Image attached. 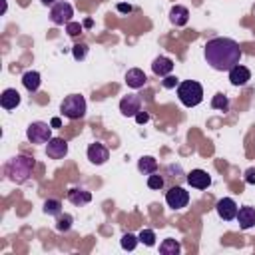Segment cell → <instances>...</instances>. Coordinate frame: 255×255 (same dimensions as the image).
Segmentation results:
<instances>
[{
  "label": "cell",
  "instance_id": "4fadbf2b",
  "mask_svg": "<svg viewBox=\"0 0 255 255\" xmlns=\"http://www.w3.org/2000/svg\"><path fill=\"white\" fill-rule=\"evenodd\" d=\"M249 80H251V72H249V68L237 64V66H233V68L229 70V82H231L235 88L245 86Z\"/></svg>",
  "mask_w": 255,
  "mask_h": 255
},
{
  "label": "cell",
  "instance_id": "30bf717a",
  "mask_svg": "<svg viewBox=\"0 0 255 255\" xmlns=\"http://www.w3.org/2000/svg\"><path fill=\"white\" fill-rule=\"evenodd\" d=\"M46 153L50 159H62L68 155V141L64 137H52L46 143Z\"/></svg>",
  "mask_w": 255,
  "mask_h": 255
},
{
  "label": "cell",
  "instance_id": "e0dca14e",
  "mask_svg": "<svg viewBox=\"0 0 255 255\" xmlns=\"http://www.w3.org/2000/svg\"><path fill=\"white\" fill-rule=\"evenodd\" d=\"M68 201L78 205V207H82V205L92 201V193L88 189H84V187H72V189H68Z\"/></svg>",
  "mask_w": 255,
  "mask_h": 255
},
{
  "label": "cell",
  "instance_id": "d590c367",
  "mask_svg": "<svg viewBox=\"0 0 255 255\" xmlns=\"http://www.w3.org/2000/svg\"><path fill=\"white\" fill-rule=\"evenodd\" d=\"M50 126H52V128H62V120H60V118H52V120H50Z\"/></svg>",
  "mask_w": 255,
  "mask_h": 255
},
{
  "label": "cell",
  "instance_id": "8d00e7d4",
  "mask_svg": "<svg viewBox=\"0 0 255 255\" xmlns=\"http://www.w3.org/2000/svg\"><path fill=\"white\" fill-rule=\"evenodd\" d=\"M92 26H94V20L92 18H86L84 20V28H92Z\"/></svg>",
  "mask_w": 255,
  "mask_h": 255
},
{
  "label": "cell",
  "instance_id": "cb8c5ba5",
  "mask_svg": "<svg viewBox=\"0 0 255 255\" xmlns=\"http://www.w3.org/2000/svg\"><path fill=\"white\" fill-rule=\"evenodd\" d=\"M72 223H74V217H72L70 213H60V215H56V229H58L60 233L70 231V229H72Z\"/></svg>",
  "mask_w": 255,
  "mask_h": 255
},
{
  "label": "cell",
  "instance_id": "6da1fadb",
  "mask_svg": "<svg viewBox=\"0 0 255 255\" xmlns=\"http://www.w3.org/2000/svg\"><path fill=\"white\" fill-rule=\"evenodd\" d=\"M205 62L217 72H229L241 62V48L231 38H213L203 46Z\"/></svg>",
  "mask_w": 255,
  "mask_h": 255
},
{
  "label": "cell",
  "instance_id": "836d02e7",
  "mask_svg": "<svg viewBox=\"0 0 255 255\" xmlns=\"http://www.w3.org/2000/svg\"><path fill=\"white\" fill-rule=\"evenodd\" d=\"M135 122H137V124H145V122H149V114L139 110V112L135 114Z\"/></svg>",
  "mask_w": 255,
  "mask_h": 255
},
{
  "label": "cell",
  "instance_id": "7c38bea8",
  "mask_svg": "<svg viewBox=\"0 0 255 255\" xmlns=\"http://www.w3.org/2000/svg\"><path fill=\"white\" fill-rule=\"evenodd\" d=\"M185 181L195 189H207L211 185V177L205 169H191L185 177Z\"/></svg>",
  "mask_w": 255,
  "mask_h": 255
},
{
  "label": "cell",
  "instance_id": "5b68a950",
  "mask_svg": "<svg viewBox=\"0 0 255 255\" xmlns=\"http://www.w3.org/2000/svg\"><path fill=\"white\" fill-rule=\"evenodd\" d=\"M26 137L30 139V143H48L54 135H52V126L46 122H32L26 128Z\"/></svg>",
  "mask_w": 255,
  "mask_h": 255
},
{
  "label": "cell",
  "instance_id": "2e32d148",
  "mask_svg": "<svg viewBox=\"0 0 255 255\" xmlns=\"http://www.w3.org/2000/svg\"><path fill=\"white\" fill-rule=\"evenodd\" d=\"M145 82H147V78H145L143 70H139V68H131V70L126 72V84H128L131 90H139V88H143Z\"/></svg>",
  "mask_w": 255,
  "mask_h": 255
},
{
  "label": "cell",
  "instance_id": "9c48e42d",
  "mask_svg": "<svg viewBox=\"0 0 255 255\" xmlns=\"http://www.w3.org/2000/svg\"><path fill=\"white\" fill-rule=\"evenodd\" d=\"M141 110V100L139 96L135 94H128L120 100V112L126 116V118H135V114Z\"/></svg>",
  "mask_w": 255,
  "mask_h": 255
},
{
  "label": "cell",
  "instance_id": "3957f363",
  "mask_svg": "<svg viewBox=\"0 0 255 255\" xmlns=\"http://www.w3.org/2000/svg\"><path fill=\"white\" fill-rule=\"evenodd\" d=\"M177 98L185 108H193L197 104H201L203 100V88L199 82L193 80H185L177 84Z\"/></svg>",
  "mask_w": 255,
  "mask_h": 255
},
{
  "label": "cell",
  "instance_id": "8992f818",
  "mask_svg": "<svg viewBox=\"0 0 255 255\" xmlns=\"http://www.w3.org/2000/svg\"><path fill=\"white\" fill-rule=\"evenodd\" d=\"M72 16H74V8H72V4L66 2V0H58L54 6H50V20H52L56 26L70 24V22H72Z\"/></svg>",
  "mask_w": 255,
  "mask_h": 255
},
{
  "label": "cell",
  "instance_id": "4316f807",
  "mask_svg": "<svg viewBox=\"0 0 255 255\" xmlns=\"http://www.w3.org/2000/svg\"><path fill=\"white\" fill-rule=\"evenodd\" d=\"M163 185H165V177L159 175L157 171L151 173V175H147V187H149V189H161Z\"/></svg>",
  "mask_w": 255,
  "mask_h": 255
},
{
  "label": "cell",
  "instance_id": "52a82bcc",
  "mask_svg": "<svg viewBox=\"0 0 255 255\" xmlns=\"http://www.w3.org/2000/svg\"><path fill=\"white\" fill-rule=\"evenodd\" d=\"M165 203L171 209H183L189 203V193L181 185H169L165 191Z\"/></svg>",
  "mask_w": 255,
  "mask_h": 255
},
{
  "label": "cell",
  "instance_id": "f546056e",
  "mask_svg": "<svg viewBox=\"0 0 255 255\" xmlns=\"http://www.w3.org/2000/svg\"><path fill=\"white\" fill-rule=\"evenodd\" d=\"M72 56H74L76 60H84V58L88 56V44H84V42L74 44V48H72Z\"/></svg>",
  "mask_w": 255,
  "mask_h": 255
},
{
  "label": "cell",
  "instance_id": "7a4b0ae2",
  "mask_svg": "<svg viewBox=\"0 0 255 255\" xmlns=\"http://www.w3.org/2000/svg\"><path fill=\"white\" fill-rule=\"evenodd\" d=\"M36 167V161L34 157H28V155H14L12 159H8V163L4 165V173L6 177L16 183V185H22L30 179L32 171Z\"/></svg>",
  "mask_w": 255,
  "mask_h": 255
},
{
  "label": "cell",
  "instance_id": "74e56055",
  "mask_svg": "<svg viewBox=\"0 0 255 255\" xmlns=\"http://www.w3.org/2000/svg\"><path fill=\"white\" fill-rule=\"evenodd\" d=\"M56 2H58V0H42V4H44V6H54Z\"/></svg>",
  "mask_w": 255,
  "mask_h": 255
},
{
  "label": "cell",
  "instance_id": "484cf974",
  "mask_svg": "<svg viewBox=\"0 0 255 255\" xmlns=\"http://www.w3.org/2000/svg\"><path fill=\"white\" fill-rule=\"evenodd\" d=\"M120 243H122V247H124L126 251H133V249H135V245L139 243V237H137V235H133V233H124Z\"/></svg>",
  "mask_w": 255,
  "mask_h": 255
},
{
  "label": "cell",
  "instance_id": "4dcf8cb0",
  "mask_svg": "<svg viewBox=\"0 0 255 255\" xmlns=\"http://www.w3.org/2000/svg\"><path fill=\"white\" fill-rule=\"evenodd\" d=\"M82 24L80 22H70V24H66V32L70 34V36H80L82 34Z\"/></svg>",
  "mask_w": 255,
  "mask_h": 255
},
{
  "label": "cell",
  "instance_id": "7402d4cb",
  "mask_svg": "<svg viewBox=\"0 0 255 255\" xmlns=\"http://www.w3.org/2000/svg\"><path fill=\"white\" fill-rule=\"evenodd\" d=\"M159 253H161V255H179V253H181V245H179L177 239L167 237V239H163V241L159 243Z\"/></svg>",
  "mask_w": 255,
  "mask_h": 255
},
{
  "label": "cell",
  "instance_id": "8fae6325",
  "mask_svg": "<svg viewBox=\"0 0 255 255\" xmlns=\"http://www.w3.org/2000/svg\"><path fill=\"white\" fill-rule=\"evenodd\" d=\"M108 157H110V149H108L104 143L94 141V143L88 145V159H90L94 165H104V163L108 161Z\"/></svg>",
  "mask_w": 255,
  "mask_h": 255
},
{
  "label": "cell",
  "instance_id": "d4e9b609",
  "mask_svg": "<svg viewBox=\"0 0 255 255\" xmlns=\"http://www.w3.org/2000/svg\"><path fill=\"white\" fill-rule=\"evenodd\" d=\"M211 108H213V110H219V112H227V110H229V100H227V96H223L221 92L215 94V96L211 98Z\"/></svg>",
  "mask_w": 255,
  "mask_h": 255
},
{
  "label": "cell",
  "instance_id": "9a60e30c",
  "mask_svg": "<svg viewBox=\"0 0 255 255\" xmlns=\"http://www.w3.org/2000/svg\"><path fill=\"white\" fill-rule=\"evenodd\" d=\"M171 70H173V60H169V58H165V56H157V58L151 62V72H153L155 76H159V78L169 76Z\"/></svg>",
  "mask_w": 255,
  "mask_h": 255
},
{
  "label": "cell",
  "instance_id": "277c9868",
  "mask_svg": "<svg viewBox=\"0 0 255 255\" xmlns=\"http://www.w3.org/2000/svg\"><path fill=\"white\" fill-rule=\"evenodd\" d=\"M60 112L68 120H80V118H84V114H86V100H84V96H80V94L66 96L62 100V104H60Z\"/></svg>",
  "mask_w": 255,
  "mask_h": 255
},
{
  "label": "cell",
  "instance_id": "ac0fdd59",
  "mask_svg": "<svg viewBox=\"0 0 255 255\" xmlns=\"http://www.w3.org/2000/svg\"><path fill=\"white\" fill-rule=\"evenodd\" d=\"M0 106H2L4 110H14V108H18V106H20V94H18V90H16V88H6V90L2 92V96H0Z\"/></svg>",
  "mask_w": 255,
  "mask_h": 255
},
{
  "label": "cell",
  "instance_id": "1f68e13d",
  "mask_svg": "<svg viewBox=\"0 0 255 255\" xmlns=\"http://www.w3.org/2000/svg\"><path fill=\"white\" fill-rule=\"evenodd\" d=\"M161 84H163V88H167V90H171V88H177V84H179V80L175 78V76H165L163 80H161Z\"/></svg>",
  "mask_w": 255,
  "mask_h": 255
},
{
  "label": "cell",
  "instance_id": "f1b7e54d",
  "mask_svg": "<svg viewBox=\"0 0 255 255\" xmlns=\"http://www.w3.org/2000/svg\"><path fill=\"white\" fill-rule=\"evenodd\" d=\"M165 171L171 173V175H167V179H175V183L183 179V169H181V165H177V163H169V165L165 167Z\"/></svg>",
  "mask_w": 255,
  "mask_h": 255
},
{
  "label": "cell",
  "instance_id": "44dd1931",
  "mask_svg": "<svg viewBox=\"0 0 255 255\" xmlns=\"http://www.w3.org/2000/svg\"><path fill=\"white\" fill-rule=\"evenodd\" d=\"M137 169H139L143 175H151V173H155V171L159 169V165H157V159H155V157L143 155V157L137 159Z\"/></svg>",
  "mask_w": 255,
  "mask_h": 255
},
{
  "label": "cell",
  "instance_id": "ffe728a7",
  "mask_svg": "<svg viewBox=\"0 0 255 255\" xmlns=\"http://www.w3.org/2000/svg\"><path fill=\"white\" fill-rule=\"evenodd\" d=\"M22 84H24V88H26L30 94H34V92H38V88H40V84H42V78H40L38 72L28 70V72H24V76H22Z\"/></svg>",
  "mask_w": 255,
  "mask_h": 255
},
{
  "label": "cell",
  "instance_id": "83f0119b",
  "mask_svg": "<svg viewBox=\"0 0 255 255\" xmlns=\"http://www.w3.org/2000/svg\"><path fill=\"white\" fill-rule=\"evenodd\" d=\"M137 237H139V243H143L145 247H153L155 245V233L151 229H141Z\"/></svg>",
  "mask_w": 255,
  "mask_h": 255
},
{
  "label": "cell",
  "instance_id": "d6a6232c",
  "mask_svg": "<svg viewBox=\"0 0 255 255\" xmlns=\"http://www.w3.org/2000/svg\"><path fill=\"white\" fill-rule=\"evenodd\" d=\"M245 183H249V185L255 183V167H249V169L245 171Z\"/></svg>",
  "mask_w": 255,
  "mask_h": 255
},
{
  "label": "cell",
  "instance_id": "d6986e66",
  "mask_svg": "<svg viewBox=\"0 0 255 255\" xmlns=\"http://www.w3.org/2000/svg\"><path fill=\"white\" fill-rule=\"evenodd\" d=\"M187 20H189V10L185 6H179V4L171 6V10H169V22L173 26H185Z\"/></svg>",
  "mask_w": 255,
  "mask_h": 255
},
{
  "label": "cell",
  "instance_id": "603a6c76",
  "mask_svg": "<svg viewBox=\"0 0 255 255\" xmlns=\"http://www.w3.org/2000/svg\"><path fill=\"white\" fill-rule=\"evenodd\" d=\"M44 213L46 215H52V217H56V215H60L62 213V201L60 199H54V197H50V199H46L44 201Z\"/></svg>",
  "mask_w": 255,
  "mask_h": 255
},
{
  "label": "cell",
  "instance_id": "5bb4252c",
  "mask_svg": "<svg viewBox=\"0 0 255 255\" xmlns=\"http://www.w3.org/2000/svg\"><path fill=\"white\" fill-rule=\"evenodd\" d=\"M235 219H237V223H239L241 229H251L255 225V207H251V205L239 207Z\"/></svg>",
  "mask_w": 255,
  "mask_h": 255
},
{
  "label": "cell",
  "instance_id": "ba28073f",
  "mask_svg": "<svg viewBox=\"0 0 255 255\" xmlns=\"http://www.w3.org/2000/svg\"><path fill=\"white\" fill-rule=\"evenodd\" d=\"M215 211H217V215H219L223 221H231V219L237 217L239 207H237V203H235L231 197H221V199L215 203Z\"/></svg>",
  "mask_w": 255,
  "mask_h": 255
},
{
  "label": "cell",
  "instance_id": "e575fe53",
  "mask_svg": "<svg viewBox=\"0 0 255 255\" xmlns=\"http://www.w3.org/2000/svg\"><path fill=\"white\" fill-rule=\"evenodd\" d=\"M118 12H122V14H129V12H131V6L122 2V4H118Z\"/></svg>",
  "mask_w": 255,
  "mask_h": 255
}]
</instances>
